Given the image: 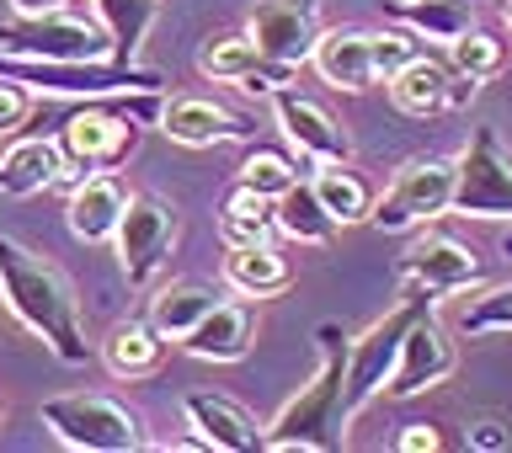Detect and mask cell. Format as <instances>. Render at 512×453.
<instances>
[{
    "mask_svg": "<svg viewBox=\"0 0 512 453\" xmlns=\"http://www.w3.org/2000/svg\"><path fill=\"white\" fill-rule=\"evenodd\" d=\"M400 16L411 22V32H427L432 43H454L470 27V11L459 0H400Z\"/></svg>",
    "mask_w": 512,
    "mask_h": 453,
    "instance_id": "4dcf8cb0",
    "label": "cell"
},
{
    "mask_svg": "<svg viewBox=\"0 0 512 453\" xmlns=\"http://www.w3.org/2000/svg\"><path fill=\"white\" fill-rule=\"evenodd\" d=\"M454 368H459L454 336H448L438 320H432V310H427V315L411 320L406 336H400V358H395V374H390V384H384V395L416 400V395L438 390V384L454 374Z\"/></svg>",
    "mask_w": 512,
    "mask_h": 453,
    "instance_id": "30bf717a",
    "label": "cell"
},
{
    "mask_svg": "<svg viewBox=\"0 0 512 453\" xmlns=\"http://www.w3.org/2000/svg\"><path fill=\"white\" fill-rule=\"evenodd\" d=\"M70 0H11L16 16H48V11H64Z\"/></svg>",
    "mask_w": 512,
    "mask_h": 453,
    "instance_id": "8d00e7d4",
    "label": "cell"
},
{
    "mask_svg": "<svg viewBox=\"0 0 512 453\" xmlns=\"http://www.w3.org/2000/svg\"><path fill=\"white\" fill-rule=\"evenodd\" d=\"M294 182H299L294 160H283L278 150H251L240 160V187L262 192V198H278V192H288Z\"/></svg>",
    "mask_w": 512,
    "mask_h": 453,
    "instance_id": "1f68e13d",
    "label": "cell"
},
{
    "mask_svg": "<svg viewBox=\"0 0 512 453\" xmlns=\"http://www.w3.org/2000/svg\"><path fill=\"white\" fill-rule=\"evenodd\" d=\"M0 288H6L11 315L22 320L32 336H43L54 347V358L64 363H86V336H80V310H75V288L70 278L48 262V256L16 246L0 235Z\"/></svg>",
    "mask_w": 512,
    "mask_h": 453,
    "instance_id": "6da1fadb",
    "label": "cell"
},
{
    "mask_svg": "<svg viewBox=\"0 0 512 453\" xmlns=\"http://www.w3.org/2000/svg\"><path fill=\"white\" fill-rule=\"evenodd\" d=\"M464 443L470 448H507V432H502V422H475V427H464Z\"/></svg>",
    "mask_w": 512,
    "mask_h": 453,
    "instance_id": "d590c367",
    "label": "cell"
},
{
    "mask_svg": "<svg viewBox=\"0 0 512 453\" xmlns=\"http://www.w3.org/2000/svg\"><path fill=\"white\" fill-rule=\"evenodd\" d=\"M272 112H278L283 139L294 144L304 160H315V166H326V160H352V134L315 102V96H304L294 86H278L272 91Z\"/></svg>",
    "mask_w": 512,
    "mask_h": 453,
    "instance_id": "4fadbf2b",
    "label": "cell"
},
{
    "mask_svg": "<svg viewBox=\"0 0 512 453\" xmlns=\"http://www.w3.org/2000/svg\"><path fill=\"white\" fill-rule=\"evenodd\" d=\"M27 118H32V91H22V80H0V139H11Z\"/></svg>",
    "mask_w": 512,
    "mask_h": 453,
    "instance_id": "836d02e7",
    "label": "cell"
},
{
    "mask_svg": "<svg viewBox=\"0 0 512 453\" xmlns=\"http://www.w3.org/2000/svg\"><path fill=\"white\" fill-rule=\"evenodd\" d=\"M59 171V139H11L0 150V198H38V192L59 187Z\"/></svg>",
    "mask_w": 512,
    "mask_h": 453,
    "instance_id": "44dd1931",
    "label": "cell"
},
{
    "mask_svg": "<svg viewBox=\"0 0 512 453\" xmlns=\"http://www.w3.org/2000/svg\"><path fill=\"white\" fill-rule=\"evenodd\" d=\"M182 411H187L192 438L203 448H230V453L262 448V422L246 406H235L230 395H187Z\"/></svg>",
    "mask_w": 512,
    "mask_h": 453,
    "instance_id": "d6986e66",
    "label": "cell"
},
{
    "mask_svg": "<svg viewBox=\"0 0 512 453\" xmlns=\"http://www.w3.org/2000/svg\"><path fill=\"white\" fill-rule=\"evenodd\" d=\"M251 342H256V310L251 304H224L219 299L176 347L198 363H240L251 352Z\"/></svg>",
    "mask_w": 512,
    "mask_h": 453,
    "instance_id": "e0dca14e",
    "label": "cell"
},
{
    "mask_svg": "<svg viewBox=\"0 0 512 453\" xmlns=\"http://www.w3.org/2000/svg\"><path fill=\"white\" fill-rule=\"evenodd\" d=\"M59 150L70 160H80V166H91V171H107L112 160H123L134 150V128L107 107H80L59 128Z\"/></svg>",
    "mask_w": 512,
    "mask_h": 453,
    "instance_id": "2e32d148",
    "label": "cell"
},
{
    "mask_svg": "<svg viewBox=\"0 0 512 453\" xmlns=\"http://www.w3.org/2000/svg\"><path fill=\"white\" fill-rule=\"evenodd\" d=\"M507 256H512V235H507Z\"/></svg>",
    "mask_w": 512,
    "mask_h": 453,
    "instance_id": "f35d334b",
    "label": "cell"
},
{
    "mask_svg": "<svg viewBox=\"0 0 512 453\" xmlns=\"http://www.w3.org/2000/svg\"><path fill=\"white\" fill-rule=\"evenodd\" d=\"M262 48L251 43V32H219V38H208L198 48V70L208 80H219V86H240L251 70H262Z\"/></svg>",
    "mask_w": 512,
    "mask_h": 453,
    "instance_id": "83f0119b",
    "label": "cell"
},
{
    "mask_svg": "<svg viewBox=\"0 0 512 453\" xmlns=\"http://www.w3.org/2000/svg\"><path fill=\"white\" fill-rule=\"evenodd\" d=\"M368 48H374V75L379 80H390L400 64H411L422 54L416 32H400V27H368Z\"/></svg>",
    "mask_w": 512,
    "mask_h": 453,
    "instance_id": "d6a6232c",
    "label": "cell"
},
{
    "mask_svg": "<svg viewBox=\"0 0 512 453\" xmlns=\"http://www.w3.org/2000/svg\"><path fill=\"white\" fill-rule=\"evenodd\" d=\"M502 6H507V0H502Z\"/></svg>",
    "mask_w": 512,
    "mask_h": 453,
    "instance_id": "ab89813d",
    "label": "cell"
},
{
    "mask_svg": "<svg viewBox=\"0 0 512 453\" xmlns=\"http://www.w3.org/2000/svg\"><path fill=\"white\" fill-rule=\"evenodd\" d=\"M118 262H123V278L134 288H150L160 278V267L171 262V246H176V214L166 198L155 192H128V208L118 219Z\"/></svg>",
    "mask_w": 512,
    "mask_h": 453,
    "instance_id": "52a82bcc",
    "label": "cell"
},
{
    "mask_svg": "<svg viewBox=\"0 0 512 453\" xmlns=\"http://www.w3.org/2000/svg\"><path fill=\"white\" fill-rule=\"evenodd\" d=\"M310 182L320 192V203H326V214L342 224V230H347V224H363L368 214H374V203H379L374 187L363 182V171H352L347 160H326V166H315Z\"/></svg>",
    "mask_w": 512,
    "mask_h": 453,
    "instance_id": "484cf974",
    "label": "cell"
},
{
    "mask_svg": "<svg viewBox=\"0 0 512 453\" xmlns=\"http://www.w3.org/2000/svg\"><path fill=\"white\" fill-rule=\"evenodd\" d=\"M0 54H16V59H107L112 54V27L70 16V11L16 16V22L0 27Z\"/></svg>",
    "mask_w": 512,
    "mask_h": 453,
    "instance_id": "8992f818",
    "label": "cell"
},
{
    "mask_svg": "<svg viewBox=\"0 0 512 453\" xmlns=\"http://www.w3.org/2000/svg\"><path fill=\"white\" fill-rule=\"evenodd\" d=\"M43 427L64 448H86V453H134L150 443L139 411H128L123 400L96 395V390H70V395L43 400Z\"/></svg>",
    "mask_w": 512,
    "mask_h": 453,
    "instance_id": "3957f363",
    "label": "cell"
},
{
    "mask_svg": "<svg viewBox=\"0 0 512 453\" xmlns=\"http://www.w3.org/2000/svg\"><path fill=\"white\" fill-rule=\"evenodd\" d=\"M160 358H166V336H160L150 320H128V326H118L102 342V363H107V374H118V379H150Z\"/></svg>",
    "mask_w": 512,
    "mask_h": 453,
    "instance_id": "cb8c5ba5",
    "label": "cell"
},
{
    "mask_svg": "<svg viewBox=\"0 0 512 453\" xmlns=\"http://www.w3.org/2000/svg\"><path fill=\"white\" fill-rule=\"evenodd\" d=\"M432 310V294H422L416 288L411 304H400V310H390L379 320V326H368L358 342L347 347V379H342V422H352L368 400L384 395V384H390L395 374V358H400V336L411 331L416 315Z\"/></svg>",
    "mask_w": 512,
    "mask_h": 453,
    "instance_id": "5b68a950",
    "label": "cell"
},
{
    "mask_svg": "<svg viewBox=\"0 0 512 453\" xmlns=\"http://www.w3.org/2000/svg\"><path fill=\"white\" fill-rule=\"evenodd\" d=\"M448 214L464 219H512V166L502 155L491 128H475L470 150L459 155L454 176V208Z\"/></svg>",
    "mask_w": 512,
    "mask_h": 453,
    "instance_id": "9c48e42d",
    "label": "cell"
},
{
    "mask_svg": "<svg viewBox=\"0 0 512 453\" xmlns=\"http://www.w3.org/2000/svg\"><path fill=\"white\" fill-rule=\"evenodd\" d=\"M400 278L438 299V294H464V288H475L486 278V262H480L470 246H459L454 235H416L406 246V256H400Z\"/></svg>",
    "mask_w": 512,
    "mask_h": 453,
    "instance_id": "7c38bea8",
    "label": "cell"
},
{
    "mask_svg": "<svg viewBox=\"0 0 512 453\" xmlns=\"http://www.w3.org/2000/svg\"><path fill=\"white\" fill-rule=\"evenodd\" d=\"M160 134L171 144H187V150H214V144L246 139V118H235L214 96H171L160 102Z\"/></svg>",
    "mask_w": 512,
    "mask_h": 453,
    "instance_id": "5bb4252c",
    "label": "cell"
},
{
    "mask_svg": "<svg viewBox=\"0 0 512 453\" xmlns=\"http://www.w3.org/2000/svg\"><path fill=\"white\" fill-rule=\"evenodd\" d=\"M315 75L326 80V86L336 91H347V96H358L374 86V48H368V27H326L315 38Z\"/></svg>",
    "mask_w": 512,
    "mask_h": 453,
    "instance_id": "ac0fdd59",
    "label": "cell"
},
{
    "mask_svg": "<svg viewBox=\"0 0 512 453\" xmlns=\"http://www.w3.org/2000/svg\"><path fill=\"white\" fill-rule=\"evenodd\" d=\"M272 219H278V235L299 240V246H326V240L342 230V224L326 214L315 182H294L288 192H278V198H272Z\"/></svg>",
    "mask_w": 512,
    "mask_h": 453,
    "instance_id": "603a6c76",
    "label": "cell"
},
{
    "mask_svg": "<svg viewBox=\"0 0 512 453\" xmlns=\"http://www.w3.org/2000/svg\"><path fill=\"white\" fill-rule=\"evenodd\" d=\"M326 342V363L310 379V390H299V400H288L283 416L262 432V448H336L342 438V379H347V347L342 331L326 326L320 331Z\"/></svg>",
    "mask_w": 512,
    "mask_h": 453,
    "instance_id": "7a4b0ae2",
    "label": "cell"
},
{
    "mask_svg": "<svg viewBox=\"0 0 512 453\" xmlns=\"http://www.w3.org/2000/svg\"><path fill=\"white\" fill-rule=\"evenodd\" d=\"M454 331H459V336H507V331H512V283L475 294V299L454 315Z\"/></svg>",
    "mask_w": 512,
    "mask_h": 453,
    "instance_id": "f546056e",
    "label": "cell"
},
{
    "mask_svg": "<svg viewBox=\"0 0 512 453\" xmlns=\"http://www.w3.org/2000/svg\"><path fill=\"white\" fill-rule=\"evenodd\" d=\"M219 240L230 246H272L278 240V219H272V198L251 187H235L219 208Z\"/></svg>",
    "mask_w": 512,
    "mask_h": 453,
    "instance_id": "4316f807",
    "label": "cell"
},
{
    "mask_svg": "<svg viewBox=\"0 0 512 453\" xmlns=\"http://www.w3.org/2000/svg\"><path fill=\"white\" fill-rule=\"evenodd\" d=\"M219 304V288L214 283H166L160 294L150 299V326L166 336V342H182V336L198 326V320Z\"/></svg>",
    "mask_w": 512,
    "mask_h": 453,
    "instance_id": "d4e9b609",
    "label": "cell"
},
{
    "mask_svg": "<svg viewBox=\"0 0 512 453\" xmlns=\"http://www.w3.org/2000/svg\"><path fill=\"white\" fill-rule=\"evenodd\" d=\"M395 448H400V453H438L443 438H438V432H432L427 422H411V427L395 438Z\"/></svg>",
    "mask_w": 512,
    "mask_h": 453,
    "instance_id": "e575fe53",
    "label": "cell"
},
{
    "mask_svg": "<svg viewBox=\"0 0 512 453\" xmlns=\"http://www.w3.org/2000/svg\"><path fill=\"white\" fill-rule=\"evenodd\" d=\"M454 176H459V160H448V155H416V160H406V166L390 176V187L379 192L368 224L384 230V235L422 230V224H432L438 214L454 208Z\"/></svg>",
    "mask_w": 512,
    "mask_h": 453,
    "instance_id": "277c9868",
    "label": "cell"
},
{
    "mask_svg": "<svg viewBox=\"0 0 512 453\" xmlns=\"http://www.w3.org/2000/svg\"><path fill=\"white\" fill-rule=\"evenodd\" d=\"M502 59H507V43L496 38V32H480V27H464L454 43H448V64H454V75H470V80H496L502 75Z\"/></svg>",
    "mask_w": 512,
    "mask_h": 453,
    "instance_id": "f1b7e54d",
    "label": "cell"
},
{
    "mask_svg": "<svg viewBox=\"0 0 512 453\" xmlns=\"http://www.w3.org/2000/svg\"><path fill=\"white\" fill-rule=\"evenodd\" d=\"M123 208H128L123 176L91 171V176H80V182L70 187V203H64V224H70V235H75V240H86V246H107V240L118 235Z\"/></svg>",
    "mask_w": 512,
    "mask_h": 453,
    "instance_id": "9a60e30c",
    "label": "cell"
},
{
    "mask_svg": "<svg viewBox=\"0 0 512 453\" xmlns=\"http://www.w3.org/2000/svg\"><path fill=\"white\" fill-rule=\"evenodd\" d=\"M11 80L32 91L54 96H112V91H160V75L150 70H112L107 59H16L11 54Z\"/></svg>",
    "mask_w": 512,
    "mask_h": 453,
    "instance_id": "ba28073f",
    "label": "cell"
},
{
    "mask_svg": "<svg viewBox=\"0 0 512 453\" xmlns=\"http://www.w3.org/2000/svg\"><path fill=\"white\" fill-rule=\"evenodd\" d=\"M384 86H390V102L406 118H438V112L454 107V70L432 54H416L411 64H400Z\"/></svg>",
    "mask_w": 512,
    "mask_h": 453,
    "instance_id": "ffe728a7",
    "label": "cell"
},
{
    "mask_svg": "<svg viewBox=\"0 0 512 453\" xmlns=\"http://www.w3.org/2000/svg\"><path fill=\"white\" fill-rule=\"evenodd\" d=\"M502 11H507V27H512V0H507V6H502Z\"/></svg>",
    "mask_w": 512,
    "mask_h": 453,
    "instance_id": "74e56055",
    "label": "cell"
},
{
    "mask_svg": "<svg viewBox=\"0 0 512 453\" xmlns=\"http://www.w3.org/2000/svg\"><path fill=\"white\" fill-rule=\"evenodd\" d=\"M246 32L267 59L299 70L315 54V38L326 32L320 27V0H256L246 16Z\"/></svg>",
    "mask_w": 512,
    "mask_h": 453,
    "instance_id": "8fae6325",
    "label": "cell"
},
{
    "mask_svg": "<svg viewBox=\"0 0 512 453\" xmlns=\"http://www.w3.org/2000/svg\"><path fill=\"white\" fill-rule=\"evenodd\" d=\"M224 283L240 299H278L294 283V267H288V256L278 246H230V256H224Z\"/></svg>",
    "mask_w": 512,
    "mask_h": 453,
    "instance_id": "7402d4cb",
    "label": "cell"
}]
</instances>
